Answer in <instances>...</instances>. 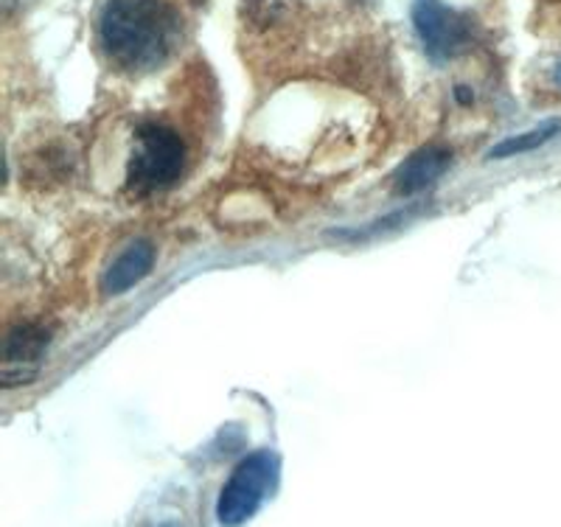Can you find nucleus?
Returning a JSON list of instances; mask_svg holds the SVG:
<instances>
[{
    "label": "nucleus",
    "instance_id": "obj_5",
    "mask_svg": "<svg viewBox=\"0 0 561 527\" xmlns=\"http://www.w3.org/2000/svg\"><path fill=\"white\" fill-rule=\"evenodd\" d=\"M54 331L37 320H23V323L12 325L3 340V388H14V376L26 374L32 379L34 368L43 359V354L51 345Z\"/></svg>",
    "mask_w": 561,
    "mask_h": 527
},
{
    "label": "nucleus",
    "instance_id": "obj_2",
    "mask_svg": "<svg viewBox=\"0 0 561 527\" xmlns=\"http://www.w3.org/2000/svg\"><path fill=\"white\" fill-rule=\"evenodd\" d=\"M185 144L167 124H144L135 133V147L127 163L129 191L149 197L167 191L183 177Z\"/></svg>",
    "mask_w": 561,
    "mask_h": 527
},
{
    "label": "nucleus",
    "instance_id": "obj_6",
    "mask_svg": "<svg viewBox=\"0 0 561 527\" xmlns=\"http://www.w3.org/2000/svg\"><path fill=\"white\" fill-rule=\"evenodd\" d=\"M453 165V152L444 147H424L410 154L393 174V185L399 194L413 197L419 191H427L430 185L438 183Z\"/></svg>",
    "mask_w": 561,
    "mask_h": 527
},
{
    "label": "nucleus",
    "instance_id": "obj_10",
    "mask_svg": "<svg viewBox=\"0 0 561 527\" xmlns=\"http://www.w3.org/2000/svg\"><path fill=\"white\" fill-rule=\"evenodd\" d=\"M553 79H556V84H559V88H561V62L556 65V73H553Z\"/></svg>",
    "mask_w": 561,
    "mask_h": 527
},
{
    "label": "nucleus",
    "instance_id": "obj_11",
    "mask_svg": "<svg viewBox=\"0 0 561 527\" xmlns=\"http://www.w3.org/2000/svg\"><path fill=\"white\" fill-rule=\"evenodd\" d=\"M154 527H178V525H154Z\"/></svg>",
    "mask_w": 561,
    "mask_h": 527
},
{
    "label": "nucleus",
    "instance_id": "obj_3",
    "mask_svg": "<svg viewBox=\"0 0 561 527\" xmlns=\"http://www.w3.org/2000/svg\"><path fill=\"white\" fill-rule=\"evenodd\" d=\"M280 460L275 451L259 449L239 460L217 500V519L222 527H242L259 514L278 485Z\"/></svg>",
    "mask_w": 561,
    "mask_h": 527
},
{
    "label": "nucleus",
    "instance_id": "obj_8",
    "mask_svg": "<svg viewBox=\"0 0 561 527\" xmlns=\"http://www.w3.org/2000/svg\"><path fill=\"white\" fill-rule=\"evenodd\" d=\"M561 133V122H548L542 127L528 129L523 135H514V138H505L503 144L491 149V158H514V154H525V152H534V149L545 147L548 140H553L556 135Z\"/></svg>",
    "mask_w": 561,
    "mask_h": 527
},
{
    "label": "nucleus",
    "instance_id": "obj_9",
    "mask_svg": "<svg viewBox=\"0 0 561 527\" xmlns=\"http://www.w3.org/2000/svg\"><path fill=\"white\" fill-rule=\"evenodd\" d=\"M20 3H23V0H3V9H7V14H12Z\"/></svg>",
    "mask_w": 561,
    "mask_h": 527
},
{
    "label": "nucleus",
    "instance_id": "obj_4",
    "mask_svg": "<svg viewBox=\"0 0 561 527\" xmlns=\"http://www.w3.org/2000/svg\"><path fill=\"white\" fill-rule=\"evenodd\" d=\"M413 26L424 43V51L435 62L458 57L472 39V28H469L466 18L455 14L438 0H415Z\"/></svg>",
    "mask_w": 561,
    "mask_h": 527
},
{
    "label": "nucleus",
    "instance_id": "obj_1",
    "mask_svg": "<svg viewBox=\"0 0 561 527\" xmlns=\"http://www.w3.org/2000/svg\"><path fill=\"white\" fill-rule=\"evenodd\" d=\"M99 48L115 70L140 77L167 62L180 43V14L169 0H107Z\"/></svg>",
    "mask_w": 561,
    "mask_h": 527
},
{
    "label": "nucleus",
    "instance_id": "obj_7",
    "mask_svg": "<svg viewBox=\"0 0 561 527\" xmlns=\"http://www.w3.org/2000/svg\"><path fill=\"white\" fill-rule=\"evenodd\" d=\"M154 267V248L147 239L127 244L122 253L115 255V261L107 267L102 278V293L104 295H124L140 280L147 278Z\"/></svg>",
    "mask_w": 561,
    "mask_h": 527
}]
</instances>
